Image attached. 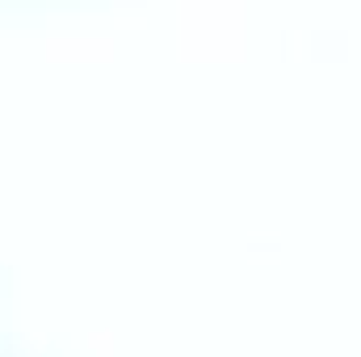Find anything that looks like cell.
Here are the masks:
<instances>
[{
  "label": "cell",
  "instance_id": "1",
  "mask_svg": "<svg viewBox=\"0 0 361 357\" xmlns=\"http://www.w3.org/2000/svg\"><path fill=\"white\" fill-rule=\"evenodd\" d=\"M0 4H17V8H76L89 0H0Z\"/></svg>",
  "mask_w": 361,
  "mask_h": 357
},
{
  "label": "cell",
  "instance_id": "2",
  "mask_svg": "<svg viewBox=\"0 0 361 357\" xmlns=\"http://www.w3.org/2000/svg\"><path fill=\"white\" fill-rule=\"evenodd\" d=\"M0 357H13V353H8V349H0Z\"/></svg>",
  "mask_w": 361,
  "mask_h": 357
}]
</instances>
